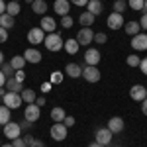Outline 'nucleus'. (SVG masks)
<instances>
[{"label":"nucleus","instance_id":"e2e57ef3","mask_svg":"<svg viewBox=\"0 0 147 147\" xmlns=\"http://www.w3.org/2000/svg\"><path fill=\"white\" fill-rule=\"evenodd\" d=\"M14 2H20V0H14Z\"/></svg>","mask_w":147,"mask_h":147},{"label":"nucleus","instance_id":"c9c22d12","mask_svg":"<svg viewBox=\"0 0 147 147\" xmlns=\"http://www.w3.org/2000/svg\"><path fill=\"white\" fill-rule=\"evenodd\" d=\"M59 82H63V73L61 71H53L51 73V84H59Z\"/></svg>","mask_w":147,"mask_h":147},{"label":"nucleus","instance_id":"8fccbe9b","mask_svg":"<svg viewBox=\"0 0 147 147\" xmlns=\"http://www.w3.org/2000/svg\"><path fill=\"white\" fill-rule=\"evenodd\" d=\"M141 114L147 116V98H145V100H141Z\"/></svg>","mask_w":147,"mask_h":147},{"label":"nucleus","instance_id":"69168bd1","mask_svg":"<svg viewBox=\"0 0 147 147\" xmlns=\"http://www.w3.org/2000/svg\"><path fill=\"white\" fill-rule=\"evenodd\" d=\"M0 145H2V141H0Z\"/></svg>","mask_w":147,"mask_h":147},{"label":"nucleus","instance_id":"09e8293b","mask_svg":"<svg viewBox=\"0 0 147 147\" xmlns=\"http://www.w3.org/2000/svg\"><path fill=\"white\" fill-rule=\"evenodd\" d=\"M35 104H37V106L41 108V106L45 104V96H37V98H35Z\"/></svg>","mask_w":147,"mask_h":147},{"label":"nucleus","instance_id":"58836bf2","mask_svg":"<svg viewBox=\"0 0 147 147\" xmlns=\"http://www.w3.org/2000/svg\"><path fill=\"white\" fill-rule=\"evenodd\" d=\"M14 79L18 80V82H24V80H26V73H24V69H18V71L14 73Z\"/></svg>","mask_w":147,"mask_h":147},{"label":"nucleus","instance_id":"1a4fd4ad","mask_svg":"<svg viewBox=\"0 0 147 147\" xmlns=\"http://www.w3.org/2000/svg\"><path fill=\"white\" fill-rule=\"evenodd\" d=\"M43 39H45V32H43L41 28H32V30L28 32V41L32 43V47L43 43Z\"/></svg>","mask_w":147,"mask_h":147},{"label":"nucleus","instance_id":"4468645a","mask_svg":"<svg viewBox=\"0 0 147 147\" xmlns=\"http://www.w3.org/2000/svg\"><path fill=\"white\" fill-rule=\"evenodd\" d=\"M84 63H86V65H90V67H96V65L100 63V51L88 47V49H86V53H84Z\"/></svg>","mask_w":147,"mask_h":147},{"label":"nucleus","instance_id":"13d9d810","mask_svg":"<svg viewBox=\"0 0 147 147\" xmlns=\"http://www.w3.org/2000/svg\"><path fill=\"white\" fill-rule=\"evenodd\" d=\"M0 147H12V143H2Z\"/></svg>","mask_w":147,"mask_h":147},{"label":"nucleus","instance_id":"052dcab7","mask_svg":"<svg viewBox=\"0 0 147 147\" xmlns=\"http://www.w3.org/2000/svg\"><path fill=\"white\" fill-rule=\"evenodd\" d=\"M26 2H28V4H32V2H34V0H26Z\"/></svg>","mask_w":147,"mask_h":147},{"label":"nucleus","instance_id":"f8f14e48","mask_svg":"<svg viewBox=\"0 0 147 147\" xmlns=\"http://www.w3.org/2000/svg\"><path fill=\"white\" fill-rule=\"evenodd\" d=\"M129 96H131V100L136 102H141L147 98V88L143 84H134L131 88H129Z\"/></svg>","mask_w":147,"mask_h":147},{"label":"nucleus","instance_id":"4be33fe9","mask_svg":"<svg viewBox=\"0 0 147 147\" xmlns=\"http://www.w3.org/2000/svg\"><path fill=\"white\" fill-rule=\"evenodd\" d=\"M32 12H35L37 16H45L47 2L45 0H34V2H32Z\"/></svg>","mask_w":147,"mask_h":147},{"label":"nucleus","instance_id":"aec40b11","mask_svg":"<svg viewBox=\"0 0 147 147\" xmlns=\"http://www.w3.org/2000/svg\"><path fill=\"white\" fill-rule=\"evenodd\" d=\"M124 30H125V34L127 35H137L139 32H141V26H139V22H136V20H131V22H125L124 24Z\"/></svg>","mask_w":147,"mask_h":147},{"label":"nucleus","instance_id":"2f4dec72","mask_svg":"<svg viewBox=\"0 0 147 147\" xmlns=\"http://www.w3.org/2000/svg\"><path fill=\"white\" fill-rule=\"evenodd\" d=\"M0 71L4 73V77H6V79H12V77H14V73H16V71L12 69V65H10V63H6V61L0 65Z\"/></svg>","mask_w":147,"mask_h":147},{"label":"nucleus","instance_id":"bb28decb","mask_svg":"<svg viewBox=\"0 0 147 147\" xmlns=\"http://www.w3.org/2000/svg\"><path fill=\"white\" fill-rule=\"evenodd\" d=\"M65 116H67V112H65L61 106H55V108L51 110V120H53V122H63Z\"/></svg>","mask_w":147,"mask_h":147},{"label":"nucleus","instance_id":"cd10ccee","mask_svg":"<svg viewBox=\"0 0 147 147\" xmlns=\"http://www.w3.org/2000/svg\"><path fill=\"white\" fill-rule=\"evenodd\" d=\"M22 12V8H20V2H14V0H10L8 4H6V14H10V16H18Z\"/></svg>","mask_w":147,"mask_h":147},{"label":"nucleus","instance_id":"e433bc0d","mask_svg":"<svg viewBox=\"0 0 147 147\" xmlns=\"http://www.w3.org/2000/svg\"><path fill=\"white\" fill-rule=\"evenodd\" d=\"M106 41H108V37H106V34H94V41H92V43H106Z\"/></svg>","mask_w":147,"mask_h":147},{"label":"nucleus","instance_id":"473e14b6","mask_svg":"<svg viewBox=\"0 0 147 147\" xmlns=\"http://www.w3.org/2000/svg\"><path fill=\"white\" fill-rule=\"evenodd\" d=\"M125 8H127V2H125V0H116V2H114V6H112V10L118 12V14L125 12Z\"/></svg>","mask_w":147,"mask_h":147},{"label":"nucleus","instance_id":"dca6fc26","mask_svg":"<svg viewBox=\"0 0 147 147\" xmlns=\"http://www.w3.org/2000/svg\"><path fill=\"white\" fill-rule=\"evenodd\" d=\"M39 28H41L43 32H47V34H53V32H55V28H57L55 18H51V16H41Z\"/></svg>","mask_w":147,"mask_h":147},{"label":"nucleus","instance_id":"3c124183","mask_svg":"<svg viewBox=\"0 0 147 147\" xmlns=\"http://www.w3.org/2000/svg\"><path fill=\"white\" fill-rule=\"evenodd\" d=\"M2 86H6V77H4V73L0 71V88H2Z\"/></svg>","mask_w":147,"mask_h":147},{"label":"nucleus","instance_id":"c03bdc74","mask_svg":"<svg viewBox=\"0 0 147 147\" xmlns=\"http://www.w3.org/2000/svg\"><path fill=\"white\" fill-rule=\"evenodd\" d=\"M18 124H20L22 129H30V127H32V122H28V120H22V122H18Z\"/></svg>","mask_w":147,"mask_h":147},{"label":"nucleus","instance_id":"f03ea898","mask_svg":"<svg viewBox=\"0 0 147 147\" xmlns=\"http://www.w3.org/2000/svg\"><path fill=\"white\" fill-rule=\"evenodd\" d=\"M2 104L8 106L10 110H18V108L24 104V100H22V96H20V92L6 90V92H4V96H2Z\"/></svg>","mask_w":147,"mask_h":147},{"label":"nucleus","instance_id":"c756f323","mask_svg":"<svg viewBox=\"0 0 147 147\" xmlns=\"http://www.w3.org/2000/svg\"><path fill=\"white\" fill-rule=\"evenodd\" d=\"M10 122V108L8 106H0V125H6Z\"/></svg>","mask_w":147,"mask_h":147},{"label":"nucleus","instance_id":"4d7b16f0","mask_svg":"<svg viewBox=\"0 0 147 147\" xmlns=\"http://www.w3.org/2000/svg\"><path fill=\"white\" fill-rule=\"evenodd\" d=\"M88 147H98V143H96V141H92V143H90Z\"/></svg>","mask_w":147,"mask_h":147},{"label":"nucleus","instance_id":"bf43d9fd","mask_svg":"<svg viewBox=\"0 0 147 147\" xmlns=\"http://www.w3.org/2000/svg\"><path fill=\"white\" fill-rule=\"evenodd\" d=\"M143 10H145V12H147V0H145V6H143Z\"/></svg>","mask_w":147,"mask_h":147},{"label":"nucleus","instance_id":"ea45409f","mask_svg":"<svg viewBox=\"0 0 147 147\" xmlns=\"http://www.w3.org/2000/svg\"><path fill=\"white\" fill-rule=\"evenodd\" d=\"M63 125H65V127H73V125H75V118H73V116H65Z\"/></svg>","mask_w":147,"mask_h":147},{"label":"nucleus","instance_id":"393cba45","mask_svg":"<svg viewBox=\"0 0 147 147\" xmlns=\"http://www.w3.org/2000/svg\"><path fill=\"white\" fill-rule=\"evenodd\" d=\"M0 28H4V30H10V28H14V16H10V14H2L0 16Z\"/></svg>","mask_w":147,"mask_h":147},{"label":"nucleus","instance_id":"603ef678","mask_svg":"<svg viewBox=\"0 0 147 147\" xmlns=\"http://www.w3.org/2000/svg\"><path fill=\"white\" fill-rule=\"evenodd\" d=\"M32 147H45V145H43V141H41V139H34Z\"/></svg>","mask_w":147,"mask_h":147},{"label":"nucleus","instance_id":"423d86ee","mask_svg":"<svg viewBox=\"0 0 147 147\" xmlns=\"http://www.w3.org/2000/svg\"><path fill=\"white\" fill-rule=\"evenodd\" d=\"M112 136H114V134L108 129V127H98L96 134H94V141H96L98 145H110Z\"/></svg>","mask_w":147,"mask_h":147},{"label":"nucleus","instance_id":"6ab92c4d","mask_svg":"<svg viewBox=\"0 0 147 147\" xmlns=\"http://www.w3.org/2000/svg\"><path fill=\"white\" fill-rule=\"evenodd\" d=\"M102 10H104L102 0H88V4H86V12H90L94 18H96V16H100Z\"/></svg>","mask_w":147,"mask_h":147},{"label":"nucleus","instance_id":"39448f33","mask_svg":"<svg viewBox=\"0 0 147 147\" xmlns=\"http://www.w3.org/2000/svg\"><path fill=\"white\" fill-rule=\"evenodd\" d=\"M82 79L86 80V82H98L102 77V73L98 71V67H90V65H86V67H82V75H80Z\"/></svg>","mask_w":147,"mask_h":147},{"label":"nucleus","instance_id":"f257e3e1","mask_svg":"<svg viewBox=\"0 0 147 147\" xmlns=\"http://www.w3.org/2000/svg\"><path fill=\"white\" fill-rule=\"evenodd\" d=\"M63 37L57 34V32H53V34H47L45 39H43V45L47 47V51H53V53H57V51H61L63 49Z\"/></svg>","mask_w":147,"mask_h":147},{"label":"nucleus","instance_id":"7c9ffc66","mask_svg":"<svg viewBox=\"0 0 147 147\" xmlns=\"http://www.w3.org/2000/svg\"><path fill=\"white\" fill-rule=\"evenodd\" d=\"M143 6H145V0H127V8H131L136 12H141Z\"/></svg>","mask_w":147,"mask_h":147},{"label":"nucleus","instance_id":"864d4df0","mask_svg":"<svg viewBox=\"0 0 147 147\" xmlns=\"http://www.w3.org/2000/svg\"><path fill=\"white\" fill-rule=\"evenodd\" d=\"M4 12H6V2H4V0H0V16H2Z\"/></svg>","mask_w":147,"mask_h":147},{"label":"nucleus","instance_id":"0e129e2a","mask_svg":"<svg viewBox=\"0 0 147 147\" xmlns=\"http://www.w3.org/2000/svg\"><path fill=\"white\" fill-rule=\"evenodd\" d=\"M114 147H120V145H114Z\"/></svg>","mask_w":147,"mask_h":147},{"label":"nucleus","instance_id":"a878e982","mask_svg":"<svg viewBox=\"0 0 147 147\" xmlns=\"http://www.w3.org/2000/svg\"><path fill=\"white\" fill-rule=\"evenodd\" d=\"M8 63L12 65V69H14V71H18V69H24V67H26V59H24V55H14L10 61H8Z\"/></svg>","mask_w":147,"mask_h":147},{"label":"nucleus","instance_id":"a19ab883","mask_svg":"<svg viewBox=\"0 0 147 147\" xmlns=\"http://www.w3.org/2000/svg\"><path fill=\"white\" fill-rule=\"evenodd\" d=\"M8 41V30L0 28V43H6Z\"/></svg>","mask_w":147,"mask_h":147},{"label":"nucleus","instance_id":"2eb2a0df","mask_svg":"<svg viewBox=\"0 0 147 147\" xmlns=\"http://www.w3.org/2000/svg\"><path fill=\"white\" fill-rule=\"evenodd\" d=\"M124 125L125 124H124V120H122L120 116H114V118L108 120V125H106V127H108L112 134H122V131H124Z\"/></svg>","mask_w":147,"mask_h":147},{"label":"nucleus","instance_id":"0eeeda50","mask_svg":"<svg viewBox=\"0 0 147 147\" xmlns=\"http://www.w3.org/2000/svg\"><path fill=\"white\" fill-rule=\"evenodd\" d=\"M2 131H4V137H8V139H16V137H20V134H22V127H20V124H18V122H8V124L4 125V129H2Z\"/></svg>","mask_w":147,"mask_h":147},{"label":"nucleus","instance_id":"a18cd8bd","mask_svg":"<svg viewBox=\"0 0 147 147\" xmlns=\"http://www.w3.org/2000/svg\"><path fill=\"white\" fill-rule=\"evenodd\" d=\"M139 26H141L143 30H147V12H143V16H141V22H139Z\"/></svg>","mask_w":147,"mask_h":147},{"label":"nucleus","instance_id":"9b49d317","mask_svg":"<svg viewBox=\"0 0 147 147\" xmlns=\"http://www.w3.org/2000/svg\"><path fill=\"white\" fill-rule=\"evenodd\" d=\"M24 59H26V63L37 65V63H41V51H37L35 47H28L24 51Z\"/></svg>","mask_w":147,"mask_h":147},{"label":"nucleus","instance_id":"680f3d73","mask_svg":"<svg viewBox=\"0 0 147 147\" xmlns=\"http://www.w3.org/2000/svg\"><path fill=\"white\" fill-rule=\"evenodd\" d=\"M98 147H108V145H98Z\"/></svg>","mask_w":147,"mask_h":147},{"label":"nucleus","instance_id":"37998d69","mask_svg":"<svg viewBox=\"0 0 147 147\" xmlns=\"http://www.w3.org/2000/svg\"><path fill=\"white\" fill-rule=\"evenodd\" d=\"M69 2H71V4H75V6H86V4H88V0H69Z\"/></svg>","mask_w":147,"mask_h":147},{"label":"nucleus","instance_id":"20e7f679","mask_svg":"<svg viewBox=\"0 0 147 147\" xmlns=\"http://www.w3.org/2000/svg\"><path fill=\"white\" fill-rule=\"evenodd\" d=\"M67 131H69V127H65L63 122H55V124L51 125V129H49V134H51V137H53L55 141L67 139Z\"/></svg>","mask_w":147,"mask_h":147},{"label":"nucleus","instance_id":"9d476101","mask_svg":"<svg viewBox=\"0 0 147 147\" xmlns=\"http://www.w3.org/2000/svg\"><path fill=\"white\" fill-rule=\"evenodd\" d=\"M106 24H108V28H110V30H122L125 22H124V16H122V14H118V12H112V14L108 16Z\"/></svg>","mask_w":147,"mask_h":147},{"label":"nucleus","instance_id":"6e6552de","mask_svg":"<svg viewBox=\"0 0 147 147\" xmlns=\"http://www.w3.org/2000/svg\"><path fill=\"white\" fill-rule=\"evenodd\" d=\"M75 39L79 41V45H90L92 41H94V32H92L90 28H80L79 35Z\"/></svg>","mask_w":147,"mask_h":147},{"label":"nucleus","instance_id":"49530a36","mask_svg":"<svg viewBox=\"0 0 147 147\" xmlns=\"http://www.w3.org/2000/svg\"><path fill=\"white\" fill-rule=\"evenodd\" d=\"M49 90H51V82H43V84H41V92H43V94H47Z\"/></svg>","mask_w":147,"mask_h":147},{"label":"nucleus","instance_id":"de8ad7c7","mask_svg":"<svg viewBox=\"0 0 147 147\" xmlns=\"http://www.w3.org/2000/svg\"><path fill=\"white\" fill-rule=\"evenodd\" d=\"M34 139H35V137H32V136H24V141H26V145H28V147H32Z\"/></svg>","mask_w":147,"mask_h":147},{"label":"nucleus","instance_id":"79ce46f5","mask_svg":"<svg viewBox=\"0 0 147 147\" xmlns=\"http://www.w3.org/2000/svg\"><path fill=\"white\" fill-rule=\"evenodd\" d=\"M139 69H141V73L147 77V57L145 59H141V63H139Z\"/></svg>","mask_w":147,"mask_h":147},{"label":"nucleus","instance_id":"5701e85b","mask_svg":"<svg viewBox=\"0 0 147 147\" xmlns=\"http://www.w3.org/2000/svg\"><path fill=\"white\" fill-rule=\"evenodd\" d=\"M6 90L10 92H22L24 90V82H18V80L14 79H6Z\"/></svg>","mask_w":147,"mask_h":147},{"label":"nucleus","instance_id":"b1692460","mask_svg":"<svg viewBox=\"0 0 147 147\" xmlns=\"http://www.w3.org/2000/svg\"><path fill=\"white\" fill-rule=\"evenodd\" d=\"M79 24L82 28H90L92 24H94V16H92L90 12H82L79 16Z\"/></svg>","mask_w":147,"mask_h":147},{"label":"nucleus","instance_id":"f704fd0d","mask_svg":"<svg viewBox=\"0 0 147 147\" xmlns=\"http://www.w3.org/2000/svg\"><path fill=\"white\" fill-rule=\"evenodd\" d=\"M73 18H71V16H63V18H61V28H63V30H69V28H73Z\"/></svg>","mask_w":147,"mask_h":147},{"label":"nucleus","instance_id":"4c0bfd02","mask_svg":"<svg viewBox=\"0 0 147 147\" xmlns=\"http://www.w3.org/2000/svg\"><path fill=\"white\" fill-rule=\"evenodd\" d=\"M10 143H12V147H28V145H26V141H24V137H22V136H20V137H16V139H12Z\"/></svg>","mask_w":147,"mask_h":147},{"label":"nucleus","instance_id":"6e6d98bb","mask_svg":"<svg viewBox=\"0 0 147 147\" xmlns=\"http://www.w3.org/2000/svg\"><path fill=\"white\" fill-rule=\"evenodd\" d=\"M2 96H4V90L0 88V104H2Z\"/></svg>","mask_w":147,"mask_h":147},{"label":"nucleus","instance_id":"f3484780","mask_svg":"<svg viewBox=\"0 0 147 147\" xmlns=\"http://www.w3.org/2000/svg\"><path fill=\"white\" fill-rule=\"evenodd\" d=\"M53 10L63 18V16H67L69 12H71V2L69 0H55L53 2Z\"/></svg>","mask_w":147,"mask_h":147},{"label":"nucleus","instance_id":"a211bd4d","mask_svg":"<svg viewBox=\"0 0 147 147\" xmlns=\"http://www.w3.org/2000/svg\"><path fill=\"white\" fill-rule=\"evenodd\" d=\"M65 75H69L71 79H79L80 75H82V67H80L79 63H67V67H65Z\"/></svg>","mask_w":147,"mask_h":147},{"label":"nucleus","instance_id":"5fc2aeb1","mask_svg":"<svg viewBox=\"0 0 147 147\" xmlns=\"http://www.w3.org/2000/svg\"><path fill=\"white\" fill-rule=\"evenodd\" d=\"M2 63H4V53L0 51V65H2Z\"/></svg>","mask_w":147,"mask_h":147},{"label":"nucleus","instance_id":"c85d7f7f","mask_svg":"<svg viewBox=\"0 0 147 147\" xmlns=\"http://www.w3.org/2000/svg\"><path fill=\"white\" fill-rule=\"evenodd\" d=\"M20 96H22L24 102H28V104H32V102H35V90H32V88H24L22 92H20Z\"/></svg>","mask_w":147,"mask_h":147},{"label":"nucleus","instance_id":"72a5a7b5","mask_svg":"<svg viewBox=\"0 0 147 147\" xmlns=\"http://www.w3.org/2000/svg\"><path fill=\"white\" fill-rule=\"evenodd\" d=\"M125 63H127L129 67H139L141 59H139L137 55H127V57H125Z\"/></svg>","mask_w":147,"mask_h":147},{"label":"nucleus","instance_id":"7ed1b4c3","mask_svg":"<svg viewBox=\"0 0 147 147\" xmlns=\"http://www.w3.org/2000/svg\"><path fill=\"white\" fill-rule=\"evenodd\" d=\"M39 116H41V108L35 104V102H32V104H28L26 106V110H24V120H28V122H37L39 120Z\"/></svg>","mask_w":147,"mask_h":147},{"label":"nucleus","instance_id":"ddd939ff","mask_svg":"<svg viewBox=\"0 0 147 147\" xmlns=\"http://www.w3.org/2000/svg\"><path fill=\"white\" fill-rule=\"evenodd\" d=\"M131 47H134V51H145L147 49V34H139L134 35L131 37Z\"/></svg>","mask_w":147,"mask_h":147},{"label":"nucleus","instance_id":"412c9836","mask_svg":"<svg viewBox=\"0 0 147 147\" xmlns=\"http://www.w3.org/2000/svg\"><path fill=\"white\" fill-rule=\"evenodd\" d=\"M79 41L75 39V37H71V39H67L65 43H63V49L67 51L69 55H75V53H79Z\"/></svg>","mask_w":147,"mask_h":147}]
</instances>
